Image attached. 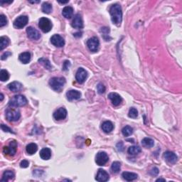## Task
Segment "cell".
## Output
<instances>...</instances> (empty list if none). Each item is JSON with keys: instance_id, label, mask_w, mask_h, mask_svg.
Instances as JSON below:
<instances>
[{"instance_id": "obj_1", "label": "cell", "mask_w": 182, "mask_h": 182, "mask_svg": "<svg viewBox=\"0 0 182 182\" xmlns=\"http://www.w3.org/2000/svg\"><path fill=\"white\" fill-rule=\"evenodd\" d=\"M110 14L111 15V19L113 24L117 26L120 25L123 20V11L122 7L118 4H115L112 5L110 9Z\"/></svg>"}, {"instance_id": "obj_2", "label": "cell", "mask_w": 182, "mask_h": 182, "mask_svg": "<svg viewBox=\"0 0 182 182\" xmlns=\"http://www.w3.org/2000/svg\"><path fill=\"white\" fill-rule=\"evenodd\" d=\"M65 84V79L63 77H54L49 81L51 88L57 92H60Z\"/></svg>"}, {"instance_id": "obj_3", "label": "cell", "mask_w": 182, "mask_h": 182, "mask_svg": "<svg viewBox=\"0 0 182 182\" xmlns=\"http://www.w3.org/2000/svg\"><path fill=\"white\" fill-rule=\"evenodd\" d=\"M27 103V100L24 96L22 95H17L14 96L11 99L9 100V105L10 107H22L24 106Z\"/></svg>"}, {"instance_id": "obj_4", "label": "cell", "mask_w": 182, "mask_h": 182, "mask_svg": "<svg viewBox=\"0 0 182 182\" xmlns=\"http://www.w3.org/2000/svg\"><path fill=\"white\" fill-rule=\"evenodd\" d=\"M21 117L20 112L14 108H8L6 111V117L9 122H16Z\"/></svg>"}, {"instance_id": "obj_5", "label": "cell", "mask_w": 182, "mask_h": 182, "mask_svg": "<svg viewBox=\"0 0 182 182\" xmlns=\"http://www.w3.org/2000/svg\"><path fill=\"white\" fill-rule=\"evenodd\" d=\"M38 27L44 33H48L52 29V23L50 19L46 17H42L38 22Z\"/></svg>"}, {"instance_id": "obj_6", "label": "cell", "mask_w": 182, "mask_h": 182, "mask_svg": "<svg viewBox=\"0 0 182 182\" xmlns=\"http://www.w3.org/2000/svg\"><path fill=\"white\" fill-rule=\"evenodd\" d=\"M17 143L15 141H12L10 142V144L8 147H4L3 153L6 155L14 156L15 155L17 152Z\"/></svg>"}, {"instance_id": "obj_7", "label": "cell", "mask_w": 182, "mask_h": 182, "mask_svg": "<svg viewBox=\"0 0 182 182\" xmlns=\"http://www.w3.org/2000/svg\"><path fill=\"white\" fill-rule=\"evenodd\" d=\"M87 46L90 51L92 52H96L98 51V48H99L100 46V41L98 38L97 37H92L90 39L88 40L87 41Z\"/></svg>"}, {"instance_id": "obj_8", "label": "cell", "mask_w": 182, "mask_h": 182, "mask_svg": "<svg viewBox=\"0 0 182 182\" xmlns=\"http://www.w3.org/2000/svg\"><path fill=\"white\" fill-rule=\"evenodd\" d=\"M108 155L104 152H98L96 156V162L98 166H104L108 162Z\"/></svg>"}, {"instance_id": "obj_9", "label": "cell", "mask_w": 182, "mask_h": 182, "mask_svg": "<svg viewBox=\"0 0 182 182\" xmlns=\"http://www.w3.org/2000/svg\"><path fill=\"white\" fill-rule=\"evenodd\" d=\"M29 18L27 16H20L15 19L14 22V26L17 29H22L28 24Z\"/></svg>"}, {"instance_id": "obj_10", "label": "cell", "mask_w": 182, "mask_h": 182, "mask_svg": "<svg viewBox=\"0 0 182 182\" xmlns=\"http://www.w3.org/2000/svg\"><path fill=\"white\" fill-rule=\"evenodd\" d=\"M87 77H88V73L87 71L83 68H80L77 71L76 74H75V79H76L77 82L79 83H83L85 82L86 80Z\"/></svg>"}, {"instance_id": "obj_11", "label": "cell", "mask_w": 182, "mask_h": 182, "mask_svg": "<svg viewBox=\"0 0 182 182\" xmlns=\"http://www.w3.org/2000/svg\"><path fill=\"white\" fill-rule=\"evenodd\" d=\"M67 116V110L64 108H60L53 113V117L56 120L60 121L64 120Z\"/></svg>"}, {"instance_id": "obj_12", "label": "cell", "mask_w": 182, "mask_h": 182, "mask_svg": "<svg viewBox=\"0 0 182 182\" xmlns=\"http://www.w3.org/2000/svg\"><path fill=\"white\" fill-rule=\"evenodd\" d=\"M27 36L32 40H38L41 38L40 33L38 32L36 29L33 28L32 26L28 27L26 29Z\"/></svg>"}, {"instance_id": "obj_13", "label": "cell", "mask_w": 182, "mask_h": 182, "mask_svg": "<svg viewBox=\"0 0 182 182\" xmlns=\"http://www.w3.org/2000/svg\"><path fill=\"white\" fill-rule=\"evenodd\" d=\"M51 42L56 47H63L65 44V41L62 36L59 34H55L51 38Z\"/></svg>"}, {"instance_id": "obj_14", "label": "cell", "mask_w": 182, "mask_h": 182, "mask_svg": "<svg viewBox=\"0 0 182 182\" xmlns=\"http://www.w3.org/2000/svg\"><path fill=\"white\" fill-rule=\"evenodd\" d=\"M109 179H110L109 174H108L107 171H105V170L102 169H100L98 170L96 177V180H97L98 181L103 182V181H108Z\"/></svg>"}, {"instance_id": "obj_15", "label": "cell", "mask_w": 182, "mask_h": 182, "mask_svg": "<svg viewBox=\"0 0 182 182\" xmlns=\"http://www.w3.org/2000/svg\"><path fill=\"white\" fill-rule=\"evenodd\" d=\"M164 158L166 162L170 164H175L178 160V156L174 152L167 151L164 154Z\"/></svg>"}, {"instance_id": "obj_16", "label": "cell", "mask_w": 182, "mask_h": 182, "mask_svg": "<svg viewBox=\"0 0 182 182\" xmlns=\"http://www.w3.org/2000/svg\"><path fill=\"white\" fill-rule=\"evenodd\" d=\"M72 26L73 28L75 29H83V19L82 17L80 14H76L74 17V18L73 19V22H72Z\"/></svg>"}, {"instance_id": "obj_17", "label": "cell", "mask_w": 182, "mask_h": 182, "mask_svg": "<svg viewBox=\"0 0 182 182\" xmlns=\"http://www.w3.org/2000/svg\"><path fill=\"white\" fill-rule=\"evenodd\" d=\"M108 98L111 100L112 103L115 106H118L123 101V99L119 94L116 93H111L108 95Z\"/></svg>"}, {"instance_id": "obj_18", "label": "cell", "mask_w": 182, "mask_h": 182, "mask_svg": "<svg viewBox=\"0 0 182 182\" xmlns=\"http://www.w3.org/2000/svg\"><path fill=\"white\" fill-rule=\"evenodd\" d=\"M66 97L67 99L69 101H72V100L80 99L81 97V93L78 90H71L66 93Z\"/></svg>"}, {"instance_id": "obj_19", "label": "cell", "mask_w": 182, "mask_h": 182, "mask_svg": "<svg viewBox=\"0 0 182 182\" xmlns=\"http://www.w3.org/2000/svg\"><path fill=\"white\" fill-rule=\"evenodd\" d=\"M8 88L14 93L19 92L22 89V84L21 83L17 82V81H14L8 85Z\"/></svg>"}, {"instance_id": "obj_20", "label": "cell", "mask_w": 182, "mask_h": 182, "mask_svg": "<svg viewBox=\"0 0 182 182\" xmlns=\"http://www.w3.org/2000/svg\"><path fill=\"white\" fill-rule=\"evenodd\" d=\"M40 157L44 160H48L51 156V151L49 148H43L40 151Z\"/></svg>"}, {"instance_id": "obj_21", "label": "cell", "mask_w": 182, "mask_h": 182, "mask_svg": "<svg viewBox=\"0 0 182 182\" xmlns=\"http://www.w3.org/2000/svg\"><path fill=\"white\" fill-rule=\"evenodd\" d=\"M123 179H125L126 181H134V180L137 179V177H138V175L135 173H132V172H128V171H125L123 172Z\"/></svg>"}, {"instance_id": "obj_22", "label": "cell", "mask_w": 182, "mask_h": 182, "mask_svg": "<svg viewBox=\"0 0 182 182\" xmlns=\"http://www.w3.org/2000/svg\"><path fill=\"white\" fill-rule=\"evenodd\" d=\"M102 131H104L105 133H110L113 131L114 129V125L113 124L111 123L110 121H105L102 124Z\"/></svg>"}, {"instance_id": "obj_23", "label": "cell", "mask_w": 182, "mask_h": 182, "mask_svg": "<svg viewBox=\"0 0 182 182\" xmlns=\"http://www.w3.org/2000/svg\"><path fill=\"white\" fill-rule=\"evenodd\" d=\"M19 59L22 63L26 64L31 60V53L29 52H24L19 56Z\"/></svg>"}, {"instance_id": "obj_24", "label": "cell", "mask_w": 182, "mask_h": 182, "mask_svg": "<svg viewBox=\"0 0 182 182\" xmlns=\"http://www.w3.org/2000/svg\"><path fill=\"white\" fill-rule=\"evenodd\" d=\"M62 14L66 19H71L73 15V9L71 7H65L62 11Z\"/></svg>"}, {"instance_id": "obj_25", "label": "cell", "mask_w": 182, "mask_h": 182, "mask_svg": "<svg viewBox=\"0 0 182 182\" xmlns=\"http://www.w3.org/2000/svg\"><path fill=\"white\" fill-rule=\"evenodd\" d=\"M14 178V173L12 171H5L4 172L2 178V181H8L9 180H12Z\"/></svg>"}, {"instance_id": "obj_26", "label": "cell", "mask_w": 182, "mask_h": 182, "mask_svg": "<svg viewBox=\"0 0 182 182\" xmlns=\"http://www.w3.org/2000/svg\"><path fill=\"white\" fill-rule=\"evenodd\" d=\"M37 150H38V147L35 143H30V144L27 145L26 147L27 154H30V155H32V154H34V153H36L37 152Z\"/></svg>"}, {"instance_id": "obj_27", "label": "cell", "mask_w": 182, "mask_h": 182, "mask_svg": "<svg viewBox=\"0 0 182 182\" xmlns=\"http://www.w3.org/2000/svg\"><path fill=\"white\" fill-rule=\"evenodd\" d=\"M154 140L151 138H148V137H145L142 140V144L144 147L152 148L154 146Z\"/></svg>"}, {"instance_id": "obj_28", "label": "cell", "mask_w": 182, "mask_h": 182, "mask_svg": "<svg viewBox=\"0 0 182 182\" xmlns=\"http://www.w3.org/2000/svg\"><path fill=\"white\" fill-rule=\"evenodd\" d=\"M127 152H128V154H130V155L135 156L141 152V148L139 146H132L130 147H129Z\"/></svg>"}, {"instance_id": "obj_29", "label": "cell", "mask_w": 182, "mask_h": 182, "mask_svg": "<svg viewBox=\"0 0 182 182\" xmlns=\"http://www.w3.org/2000/svg\"><path fill=\"white\" fill-rule=\"evenodd\" d=\"M9 44V39L7 36H2L0 38V50L2 51Z\"/></svg>"}, {"instance_id": "obj_30", "label": "cell", "mask_w": 182, "mask_h": 182, "mask_svg": "<svg viewBox=\"0 0 182 182\" xmlns=\"http://www.w3.org/2000/svg\"><path fill=\"white\" fill-rule=\"evenodd\" d=\"M121 169V164L119 162H114L113 164H112L111 166V171L113 172V174H117L120 171Z\"/></svg>"}, {"instance_id": "obj_31", "label": "cell", "mask_w": 182, "mask_h": 182, "mask_svg": "<svg viewBox=\"0 0 182 182\" xmlns=\"http://www.w3.org/2000/svg\"><path fill=\"white\" fill-rule=\"evenodd\" d=\"M38 62L41 63V65H44V68H46V69L48 70H51V65L50 63V61H48V59H44V58H41V59H38Z\"/></svg>"}, {"instance_id": "obj_32", "label": "cell", "mask_w": 182, "mask_h": 182, "mask_svg": "<svg viewBox=\"0 0 182 182\" xmlns=\"http://www.w3.org/2000/svg\"><path fill=\"white\" fill-rule=\"evenodd\" d=\"M122 133L125 137H128L133 133V128L130 126H125L122 129Z\"/></svg>"}, {"instance_id": "obj_33", "label": "cell", "mask_w": 182, "mask_h": 182, "mask_svg": "<svg viewBox=\"0 0 182 182\" xmlns=\"http://www.w3.org/2000/svg\"><path fill=\"white\" fill-rule=\"evenodd\" d=\"M9 78V73L6 70H2L0 72V80L3 82L8 80Z\"/></svg>"}, {"instance_id": "obj_34", "label": "cell", "mask_w": 182, "mask_h": 182, "mask_svg": "<svg viewBox=\"0 0 182 182\" xmlns=\"http://www.w3.org/2000/svg\"><path fill=\"white\" fill-rule=\"evenodd\" d=\"M42 11L44 13L49 14L52 11V6L51 4L48 2H44L42 5Z\"/></svg>"}, {"instance_id": "obj_35", "label": "cell", "mask_w": 182, "mask_h": 182, "mask_svg": "<svg viewBox=\"0 0 182 182\" xmlns=\"http://www.w3.org/2000/svg\"><path fill=\"white\" fill-rule=\"evenodd\" d=\"M128 116L130 118H133V119H135V118H137V116H138V112H137L136 108H131L130 109H129Z\"/></svg>"}, {"instance_id": "obj_36", "label": "cell", "mask_w": 182, "mask_h": 182, "mask_svg": "<svg viewBox=\"0 0 182 182\" xmlns=\"http://www.w3.org/2000/svg\"><path fill=\"white\" fill-rule=\"evenodd\" d=\"M7 24V19L4 14L0 15V27H3Z\"/></svg>"}, {"instance_id": "obj_37", "label": "cell", "mask_w": 182, "mask_h": 182, "mask_svg": "<svg viewBox=\"0 0 182 182\" xmlns=\"http://www.w3.org/2000/svg\"><path fill=\"white\" fill-rule=\"evenodd\" d=\"M97 90H98V93L100 94H102L105 92V87L103 84L102 83H99V84L97 86Z\"/></svg>"}, {"instance_id": "obj_38", "label": "cell", "mask_w": 182, "mask_h": 182, "mask_svg": "<svg viewBox=\"0 0 182 182\" xmlns=\"http://www.w3.org/2000/svg\"><path fill=\"white\" fill-rule=\"evenodd\" d=\"M1 128H2V129L3 131H5V132H10V133H14V132L11 130V129L9 128V127H7V125H4V124H2L1 125Z\"/></svg>"}, {"instance_id": "obj_39", "label": "cell", "mask_w": 182, "mask_h": 182, "mask_svg": "<svg viewBox=\"0 0 182 182\" xmlns=\"http://www.w3.org/2000/svg\"><path fill=\"white\" fill-rule=\"evenodd\" d=\"M29 165V162L28 160L26 159H24L23 161H22L20 163V166L22 168H27Z\"/></svg>"}, {"instance_id": "obj_40", "label": "cell", "mask_w": 182, "mask_h": 182, "mask_svg": "<svg viewBox=\"0 0 182 182\" xmlns=\"http://www.w3.org/2000/svg\"><path fill=\"white\" fill-rule=\"evenodd\" d=\"M117 150L120 151V152H123L124 150V144L123 142H120L118 144H117Z\"/></svg>"}, {"instance_id": "obj_41", "label": "cell", "mask_w": 182, "mask_h": 182, "mask_svg": "<svg viewBox=\"0 0 182 182\" xmlns=\"http://www.w3.org/2000/svg\"><path fill=\"white\" fill-rule=\"evenodd\" d=\"M70 65H71L70 62L68 61H65L64 62V63H63V71H67V70L68 69V68L70 67Z\"/></svg>"}, {"instance_id": "obj_42", "label": "cell", "mask_w": 182, "mask_h": 182, "mask_svg": "<svg viewBox=\"0 0 182 182\" xmlns=\"http://www.w3.org/2000/svg\"><path fill=\"white\" fill-rule=\"evenodd\" d=\"M150 174H152V175H153V176H156L159 174V169L156 167L153 168V169L152 170H151Z\"/></svg>"}, {"instance_id": "obj_43", "label": "cell", "mask_w": 182, "mask_h": 182, "mask_svg": "<svg viewBox=\"0 0 182 182\" xmlns=\"http://www.w3.org/2000/svg\"><path fill=\"white\" fill-rule=\"evenodd\" d=\"M11 52H6V53H5L3 54L2 56V57H1V59L2 60H5V59H7V58H8V56H11Z\"/></svg>"}, {"instance_id": "obj_44", "label": "cell", "mask_w": 182, "mask_h": 182, "mask_svg": "<svg viewBox=\"0 0 182 182\" xmlns=\"http://www.w3.org/2000/svg\"><path fill=\"white\" fill-rule=\"evenodd\" d=\"M30 3H33V4H35V3H39L40 1H33V2H29Z\"/></svg>"}, {"instance_id": "obj_45", "label": "cell", "mask_w": 182, "mask_h": 182, "mask_svg": "<svg viewBox=\"0 0 182 182\" xmlns=\"http://www.w3.org/2000/svg\"><path fill=\"white\" fill-rule=\"evenodd\" d=\"M59 2L61 3V4H66V3L68 2V1H65V2H61V1H59Z\"/></svg>"}, {"instance_id": "obj_46", "label": "cell", "mask_w": 182, "mask_h": 182, "mask_svg": "<svg viewBox=\"0 0 182 182\" xmlns=\"http://www.w3.org/2000/svg\"><path fill=\"white\" fill-rule=\"evenodd\" d=\"M0 96H1V101H2L3 99H4V96L2 93H1V95H0Z\"/></svg>"}, {"instance_id": "obj_47", "label": "cell", "mask_w": 182, "mask_h": 182, "mask_svg": "<svg viewBox=\"0 0 182 182\" xmlns=\"http://www.w3.org/2000/svg\"><path fill=\"white\" fill-rule=\"evenodd\" d=\"M165 181V179H158L157 180H156V181Z\"/></svg>"}]
</instances>
